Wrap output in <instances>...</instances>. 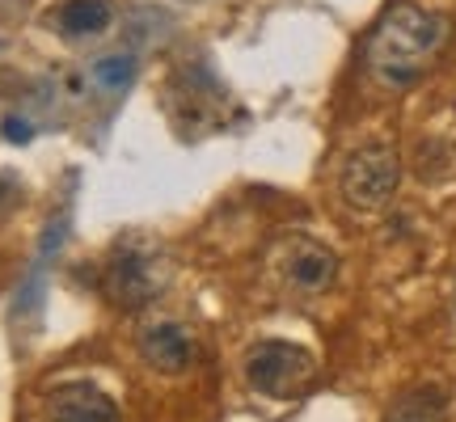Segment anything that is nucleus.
Wrapping results in <instances>:
<instances>
[{
  "mask_svg": "<svg viewBox=\"0 0 456 422\" xmlns=\"http://www.w3.org/2000/svg\"><path fill=\"white\" fill-rule=\"evenodd\" d=\"M271 266L283 279V288L296 296H322L338 279V254L330 245H322L317 237H305V232L283 237L271 249Z\"/></svg>",
  "mask_w": 456,
  "mask_h": 422,
  "instance_id": "nucleus-5",
  "label": "nucleus"
},
{
  "mask_svg": "<svg viewBox=\"0 0 456 422\" xmlns=\"http://www.w3.org/2000/svg\"><path fill=\"white\" fill-rule=\"evenodd\" d=\"M245 385L271 402H296L317 385V359L296 342L262 338L245 351Z\"/></svg>",
  "mask_w": 456,
  "mask_h": 422,
  "instance_id": "nucleus-3",
  "label": "nucleus"
},
{
  "mask_svg": "<svg viewBox=\"0 0 456 422\" xmlns=\"http://www.w3.org/2000/svg\"><path fill=\"white\" fill-rule=\"evenodd\" d=\"M43 422H123V414L114 406V397H106L98 385L68 380V385L47 393Z\"/></svg>",
  "mask_w": 456,
  "mask_h": 422,
  "instance_id": "nucleus-6",
  "label": "nucleus"
},
{
  "mask_svg": "<svg viewBox=\"0 0 456 422\" xmlns=\"http://www.w3.org/2000/svg\"><path fill=\"white\" fill-rule=\"evenodd\" d=\"M89 81L106 89V93H127V85L135 81V55L118 51V55H102L98 64L89 68Z\"/></svg>",
  "mask_w": 456,
  "mask_h": 422,
  "instance_id": "nucleus-10",
  "label": "nucleus"
},
{
  "mask_svg": "<svg viewBox=\"0 0 456 422\" xmlns=\"http://www.w3.org/2000/svg\"><path fill=\"white\" fill-rule=\"evenodd\" d=\"M4 140H9V144H26V140H34V127L26 118L9 114V118H4Z\"/></svg>",
  "mask_w": 456,
  "mask_h": 422,
  "instance_id": "nucleus-11",
  "label": "nucleus"
},
{
  "mask_svg": "<svg viewBox=\"0 0 456 422\" xmlns=\"http://www.w3.org/2000/svg\"><path fill=\"white\" fill-rule=\"evenodd\" d=\"M448 418V393L440 385H419V389L402 393L389 406L385 422H444Z\"/></svg>",
  "mask_w": 456,
  "mask_h": 422,
  "instance_id": "nucleus-9",
  "label": "nucleus"
},
{
  "mask_svg": "<svg viewBox=\"0 0 456 422\" xmlns=\"http://www.w3.org/2000/svg\"><path fill=\"white\" fill-rule=\"evenodd\" d=\"M444 43H448V17L431 13L414 0H397L376 21V30L368 34L363 60H368V68H372V77L380 85L406 89L431 68V60L444 51Z\"/></svg>",
  "mask_w": 456,
  "mask_h": 422,
  "instance_id": "nucleus-1",
  "label": "nucleus"
},
{
  "mask_svg": "<svg viewBox=\"0 0 456 422\" xmlns=\"http://www.w3.org/2000/svg\"><path fill=\"white\" fill-rule=\"evenodd\" d=\"M397 182H402L397 152L389 144H363L342 161L338 191L355 211H380L393 199Z\"/></svg>",
  "mask_w": 456,
  "mask_h": 422,
  "instance_id": "nucleus-4",
  "label": "nucleus"
},
{
  "mask_svg": "<svg viewBox=\"0 0 456 422\" xmlns=\"http://www.w3.org/2000/svg\"><path fill=\"white\" fill-rule=\"evenodd\" d=\"M169 283V262H165V249L148 237H123L114 245V254L106 258V275H102V288L118 309H144L157 296L165 292Z\"/></svg>",
  "mask_w": 456,
  "mask_h": 422,
  "instance_id": "nucleus-2",
  "label": "nucleus"
},
{
  "mask_svg": "<svg viewBox=\"0 0 456 422\" xmlns=\"http://www.w3.org/2000/svg\"><path fill=\"white\" fill-rule=\"evenodd\" d=\"M140 359L152 372L182 376L195 363V342L178 321H152L140 329Z\"/></svg>",
  "mask_w": 456,
  "mask_h": 422,
  "instance_id": "nucleus-7",
  "label": "nucleus"
},
{
  "mask_svg": "<svg viewBox=\"0 0 456 422\" xmlns=\"http://www.w3.org/2000/svg\"><path fill=\"white\" fill-rule=\"evenodd\" d=\"M114 26L110 0H64L55 9V30L64 38H98Z\"/></svg>",
  "mask_w": 456,
  "mask_h": 422,
  "instance_id": "nucleus-8",
  "label": "nucleus"
}]
</instances>
